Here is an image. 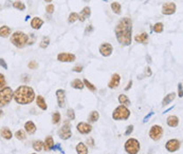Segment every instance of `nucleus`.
<instances>
[{"instance_id": "obj_1", "label": "nucleus", "mask_w": 183, "mask_h": 154, "mask_svg": "<svg viewBox=\"0 0 183 154\" xmlns=\"http://www.w3.org/2000/svg\"><path fill=\"white\" fill-rule=\"evenodd\" d=\"M116 40L122 47H128L132 41V21L130 18L124 17L120 19L114 29Z\"/></svg>"}, {"instance_id": "obj_2", "label": "nucleus", "mask_w": 183, "mask_h": 154, "mask_svg": "<svg viewBox=\"0 0 183 154\" xmlns=\"http://www.w3.org/2000/svg\"><path fill=\"white\" fill-rule=\"evenodd\" d=\"M14 99L19 105H28L35 99V92L29 86H20L15 90Z\"/></svg>"}, {"instance_id": "obj_3", "label": "nucleus", "mask_w": 183, "mask_h": 154, "mask_svg": "<svg viewBox=\"0 0 183 154\" xmlns=\"http://www.w3.org/2000/svg\"><path fill=\"white\" fill-rule=\"evenodd\" d=\"M29 35L21 31H16L12 34L11 42L18 49H23L26 44H29Z\"/></svg>"}, {"instance_id": "obj_4", "label": "nucleus", "mask_w": 183, "mask_h": 154, "mask_svg": "<svg viewBox=\"0 0 183 154\" xmlns=\"http://www.w3.org/2000/svg\"><path fill=\"white\" fill-rule=\"evenodd\" d=\"M130 116V111L126 106L121 105L116 108L112 113V118L116 120H126Z\"/></svg>"}, {"instance_id": "obj_5", "label": "nucleus", "mask_w": 183, "mask_h": 154, "mask_svg": "<svg viewBox=\"0 0 183 154\" xmlns=\"http://www.w3.org/2000/svg\"><path fill=\"white\" fill-rule=\"evenodd\" d=\"M13 97H14V92L10 87H6L3 90H1V92H0V105H1V107L9 105V102H11Z\"/></svg>"}, {"instance_id": "obj_6", "label": "nucleus", "mask_w": 183, "mask_h": 154, "mask_svg": "<svg viewBox=\"0 0 183 154\" xmlns=\"http://www.w3.org/2000/svg\"><path fill=\"white\" fill-rule=\"evenodd\" d=\"M140 148H141L140 142L136 138H129L125 142V151L127 152V154H138Z\"/></svg>"}, {"instance_id": "obj_7", "label": "nucleus", "mask_w": 183, "mask_h": 154, "mask_svg": "<svg viewBox=\"0 0 183 154\" xmlns=\"http://www.w3.org/2000/svg\"><path fill=\"white\" fill-rule=\"evenodd\" d=\"M58 135H59V137H61V139H69L70 137H71V135H72V133H71V126H70V122L69 120H66L64 124V126L61 127V129L59 130V132H58Z\"/></svg>"}, {"instance_id": "obj_8", "label": "nucleus", "mask_w": 183, "mask_h": 154, "mask_svg": "<svg viewBox=\"0 0 183 154\" xmlns=\"http://www.w3.org/2000/svg\"><path fill=\"white\" fill-rule=\"evenodd\" d=\"M163 136V129L161 126L154 125L151 127L150 131H149V137L152 140H159L161 139V137Z\"/></svg>"}, {"instance_id": "obj_9", "label": "nucleus", "mask_w": 183, "mask_h": 154, "mask_svg": "<svg viewBox=\"0 0 183 154\" xmlns=\"http://www.w3.org/2000/svg\"><path fill=\"white\" fill-rule=\"evenodd\" d=\"M176 10H177V6L175 2H166L162 6V14L163 15H173L176 13Z\"/></svg>"}, {"instance_id": "obj_10", "label": "nucleus", "mask_w": 183, "mask_h": 154, "mask_svg": "<svg viewBox=\"0 0 183 154\" xmlns=\"http://www.w3.org/2000/svg\"><path fill=\"white\" fill-rule=\"evenodd\" d=\"M99 51L101 53V55L104 56V57H108V56H110L113 52V48L111 46L110 44H108V42H104L100 46L99 48Z\"/></svg>"}, {"instance_id": "obj_11", "label": "nucleus", "mask_w": 183, "mask_h": 154, "mask_svg": "<svg viewBox=\"0 0 183 154\" xmlns=\"http://www.w3.org/2000/svg\"><path fill=\"white\" fill-rule=\"evenodd\" d=\"M76 57L71 53H59L57 55V60L61 62H73L75 61Z\"/></svg>"}, {"instance_id": "obj_12", "label": "nucleus", "mask_w": 183, "mask_h": 154, "mask_svg": "<svg viewBox=\"0 0 183 154\" xmlns=\"http://www.w3.org/2000/svg\"><path fill=\"white\" fill-rule=\"evenodd\" d=\"M166 150L169 152H176L177 150H179L180 148V142L178 139H169L168 142H166Z\"/></svg>"}, {"instance_id": "obj_13", "label": "nucleus", "mask_w": 183, "mask_h": 154, "mask_svg": "<svg viewBox=\"0 0 183 154\" xmlns=\"http://www.w3.org/2000/svg\"><path fill=\"white\" fill-rule=\"evenodd\" d=\"M76 129L81 134H89L92 131V127L87 122H79L76 126Z\"/></svg>"}, {"instance_id": "obj_14", "label": "nucleus", "mask_w": 183, "mask_h": 154, "mask_svg": "<svg viewBox=\"0 0 183 154\" xmlns=\"http://www.w3.org/2000/svg\"><path fill=\"white\" fill-rule=\"evenodd\" d=\"M56 98H57L58 102V107L59 108H64L65 107V102H66V94H65V91L61 90V89H58L56 91Z\"/></svg>"}, {"instance_id": "obj_15", "label": "nucleus", "mask_w": 183, "mask_h": 154, "mask_svg": "<svg viewBox=\"0 0 183 154\" xmlns=\"http://www.w3.org/2000/svg\"><path fill=\"white\" fill-rule=\"evenodd\" d=\"M120 81H121V76L118 74V73H114L113 75L111 76V79L109 84H108V87L110 89H116L120 86Z\"/></svg>"}, {"instance_id": "obj_16", "label": "nucleus", "mask_w": 183, "mask_h": 154, "mask_svg": "<svg viewBox=\"0 0 183 154\" xmlns=\"http://www.w3.org/2000/svg\"><path fill=\"white\" fill-rule=\"evenodd\" d=\"M54 148V140H53V137L51 135L46 137V140L44 142V149L46 151H51Z\"/></svg>"}, {"instance_id": "obj_17", "label": "nucleus", "mask_w": 183, "mask_h": 154, "mask_svg": "<svg viewBox=\"0 0 183 154\" xmlns=\"http://www.w3.org/2000/svg\"><path fill=\"white\" fill-rule=\"evenodd\" d=\"M90 15H91V9L89 6H85L84 9H83V11L81 12V14H79V20L81 21V22H84L87 18L90 17Z\"/></svg>"}, {"instance_id": "obj_18", "label": "nucleus", "mask_w": 183, "mask_h": 154, "mask_svg": "<svg viewBox=\"0 0 183 154\" xmlns=\"http://www.w3.org/2000/svg\"><path fill=\"white\" fill-rule=\"evenodd\" d=\"M44 24V20L39 17H33V19L31 20V26L34 30H39Z\"/></svg>"}, {"instance_id": "obj_19", "label": "nucleus", "mask_w": 183, "mask_h": 154, "mask_svg": "<svg viewBox=\"0 0 183 154\" xmlns=\"http://www.w3.org/2000/svg\"><path fill=\"white\" fill-rule=\"evenodd\" d=\"M24 130L28 134H34L36 132V126L33 122L29 120L24 124Z\"/></svg>"}, {"instance_id": "obj_20", "label": "nucleus", "mask_w": 183, "mask_h": 154, "mask_svg": "<svg viewBox=\"0 0 183 154\" xmlns=\"http://www.w3.org/2000/svg\"><path fill=\"white\" fill-rule=\"evenodd\" d=\"M134 40L137 41L138 44H147V41H148V34H147L146 32H144V33H142V34L136 35Z\"/></svg>"}, {"instance_id": "obj_21", "label": "nucleus", "mask_w": 183, "mask_h": 154, "mask_svg": "<svg viewBox=\"0 0 183 154\" xmlns=\"http://www.w3.org/2000/svg\"><path fill=\"white\" fill-rule=\"evenodd\" d=\"M167 125L169 127H172V128H176L178 125H179V118L177 116H175V115H170V116L167 117Z\"/></svg>"}, {"instance_id": "obj_22", "label": "nucleus", "mask_w": 183, "mask_h": 154, "mask_svg": "<svg viewBox=\"0 0 183 154\" xmlns=\"http://www.w3.org/2000/svg\"><path fill=\"white\" fill-rule=\"evenodd\" d=\"M175 98H176V93H175V92H172V93H168L167 95L165 96V97H164V99H163L162 106L164 107V106L169 105V104H170V102H172Z\"/></svg>"}, {"instance_id": "obj_23", "label": "nucleus", "mask_w": 183, "mask_h": 154, "mask_svg": "<svg viewBox=\"0 0 183 154\" xmlns=\"http://www.w3.org/2000/svg\"><path fill=\"white\" fill-rule=\"evenodd\" d=\"M36 104H37L38 108H40L41 110H47V108H48L45 98L42 97V96H40V95L36 97Z\"/></svg>"}, {"instance_id": "obj_24", "label": "nucleus", "mask_w": 183, "mask_h": 154, "mask_svg": "<svg viewBox=\"0 0 183 154\" xmlns=\"http://www.w3.org/2000/svg\"><path fill=\"white\" fill-rule=\"evenodd\" d=\"M76 152H77V154H88L87 146L83 142H79L76 146Z\"/></svg>"}, {"instance_id": "obj_25", "label": "nucleus", "mask_w": 183, "mask_h": 154, "mask_svg": "<svg viewBox=\"0 0 183 154\" xmlns=\"http://www.w3.org/2000/svg\"><path fill=\"white\" fill-rule=\"evenodd\" d=\"M10 34H11V29L8 26H2L0 28V36L2 38L9 37Z\"/></svg>"}, {"instance_id": "obj_26", "label": "nucleus", "mask_w": 183, "mask_h": 154, "mask_svg": "<svg viewBox=\"0 0 183 154\" xmlns=\"http://www.w3.org/2000/svg\"><path fill=\"white\" fill-rule=\"evenodd\" d=\"M71 86H72V88H74V89L81 90V89L85 87V84H84V81H81V79L76 78V79H74L72 82H71Z\"/></svg>"}, {"instance_id": "obj_27", "label": "nucleus", "mask_w": 183, "mask_h": 154, "mask_svg": "<svg viewBox=\"0 0 183 154\" xmlns=\"http://www.w3.org/2000/svg\"><path fill=\"white\" fill-rule=\"evenodd\" d=\"M111 10L113 11L114 14L120 15L121 14V10H122V6H121L119 2H116V1H114V2L111 3Z\"/></svg>"}, {"instance_id": "obj_28", "label": "nucleus", "mask_w": 183, "mask_h": 154, "mask_svg": "<svg viewBox=\"0 0 183 154\" xmlns=\"http://www.w3.org/2000/svg\"><path fill=\"white\" fill-rule=\"evenodd\" d=\"M1 136L3 138H6V139H11L13 134H12L11 130L9 128H2V130H1Z\"/></svg>"}, {"instance_id": "obj_29", "label": "nucleus", "mask_w": 183, "mask_h": 154, "mask_svg": "<svg viewBox=\"0 0 183 154\" xmlns=\"http://www.w3.org/2000/svg\"><path fill=\"white\" fill-rule=\"evenodd\" d=\"M163 30H164V24L162 22H157V23H154V26H152V31L154 33H157V34L162 33Z\"/></svg>"}, {"instance_id": "obj_30", "label": "nucleus", "mask_w": 183, "mask_h": 154, "mask_svg": "<svg viewBox=\"0 0 183 154\" xmlns=\"http://www.w3.org/2000/svg\"><path fill=\"white\" fill-rule=\"evenodd\" d=\"M119 102H121V105H124L126 107L130 105V100H129V98H128L125 94H121L119 96Z\"/></svg>"}, {"instance_id": "obj_31", "label": "nucleus", "mask_w": 183, "mask_h": 154, "mask_svg": "<svg viewBox=\"0 0 183 154\" xmlns=\"http://www.w3.org/2000/svg\"><path fill=\"white\" fill-rule=\"evenodd\" d=\"M79 14L75 12H72L71 14L69 15V18H68V22L69 23H74L76 20H79Z\"/></svg>"}, {"instance_id": "obj_32", "label": "nucleus", "mask_w": 183, "mask_h": 154, "mask_svg": "<svg viewBox=\"0 0 183 154\" xmlns=\"http://www.w3.org/2000/svg\"><path fill=\"white\" fill-rule=\"evenodd\" d=\"M13 8L16 10H19V11H24L26 10L24 3H22L21 1H15V2H13Z\"/></svg>"}, {"instance_id": "obj_33", "label": "nucleus", "mask_w": 183, "mask_h": 154, "mask_svg": "<svg viewBox=\"0 0 183 154\" xmlns=\"http://www.w3.org/2000/svg\"><path fill=\"white\" fill-rule=\"evenodd\" d=\"M99 117H100L99 112H96V111H92V112H91V114H90V116H89V122H97Z\"/></svg>"}, {"instance_id": "obj_34", "label": "nucleus", "mask_w": 183, "mask_h": 154, "mask_svg": "<svg viewBox=\"0 0 183 154\" xmlns=\"http://www.w3.org/2000/svg\"><path fill=\"white\" fill-rule=\"evenodd\" d=\"M33 148H34L35 151H40L41 149L44 148V142H41V140H36V142H34V144H33Z\"/></svg>"}, {"instance_id": "obj_35", "label": "nucleus", "mask_w": 183, "mask_h": 154, "mask_svg": "<svg viewBox=\"0 0 183 154\" xmlns=\"http://www.w3.org/2000/svg\"><path fill=\"white\" fill-rule=\"evenodd\" d=\"M49 44H50V38L44 37L42 40L40 41V44H39V47H40L41 49H47V48L49 47Z\"/></svg>"}, {"instance_id": "obj_36", "label": "nucleus", "mask_w": 183, "mask_h": 154, "mask_svg": "<svg viewBox=\"0 0 183 154\" xmlns=\"http://www.w3.org/2000/svg\"><path fill=\"white\" fill-rule=\"evenodd\" d=\"M61 114H59V112H54V113L52 114V122L54 124V125H57L58 122H61Z\"/></svg>"}, {"instance_id": "obj_37", "label": "nucleus", "mask_w": 183, "mask_h": 154, "mask_svg": "<svg viewBox=\"0 0 183 154\" xmlns=\"http://www.w3.org/2000/svg\"><path fill=\"white\" fill-rule=\"evenodd\" d=\"M15 136H16V138L19 140H24L26 139V133H24V131L22 130H18L16 133H15Z\"/></svg>"}, {"instance_id": "obj_38", "label": "nucleus", "mask_w": 183, "mask_h": 154, "mask_svg": "<svg viewBox=\"0 0 183 154\" xmlns=\"http://www.w3.org/2000/svg\"><path fill=\"white\" fill-rule=\"evenodd\" d=\"M83 81H84L85 86H86V87H87L88 89H89V90H90V91H92V92H94V91L96 90V87H95V86H94V84H91V82L89 81L88 79H84Z\"/></svg>"}, {"instance_id": "obj_39", "label": "nucleus", "mask_w": 183, "mask_h": 154, "mask_svg": "<svg viewBox=\"0 0 183 154\" xmlns=\"http://www.w3.org/2000/svg\"><path fill=\"white\" fill-rule=\"evenodd\" d=\"M67 116H68V118H69V120H74V119H75V112H74V110H72V109H68Z\"/></svg>"}, {"instance_id": "obj_40", "label": "nucleus", "mask_w": 183, "mask_h": 154, "mask_svg": "<svg viewBox=\"0 0 183 154\" xmlns=\"http://www.w3.org/2000/svg\"><path fill=\"white\" fill-rule=\"evenodd\" d=\"M28 67H29V69H31V70H35V69L38 68V62L36 60H31L29 64H28Z\"/></svg>"}, {"instance_id": "obj_41", "label": "nucleus", "mask_w": 183, "mask_h": 154, "mask_svg": "<svg viewBox=\"0 0 183 154\" xmlns=\"http://www.w3.org/2000/svg\"><path fill=\"white\" fill-rule=\"evenodd\" d=\"M6 79H4V75L3 74H0V89L3 90L6 88Z\"/></svg>"}, {"instance_id": "obj_42", "label": "nucleus", "mask_w": 183, "mask_h": 154, "mask_svg": "<svg viewBox=\"0 0 183 154\" xmlns=\"http://www.w3.org/2000/svg\"><path fill=\"white\" fill-rule=\"evenodd\" d=\"M54 9H55V8H54V6H53V4H49V6L46 8V11H47V13H48V14H53V12H54Z\"/></svg>"}, {"instance_id": "obj_43", "label": "nucleus", "mask_w": 183, "mask_h": 154, "mask_svg": "<svg viewBox=\"0 0 183 154\" xmlns=\"http://www.w3.org/2000/svg\"><path fill=\"white\" fill-rule=\"evenodd\" d=\"M132 131H134V126H132V125L128 126L127 129H126L125 135H130V134L132 133Z\"/></svg>"}, {"instance_id": "obj_44", "label": "nucleus", "mask_w": 183, "mask_h": 154, "mask_svg": "<svg viewBox=\"0 0 183 154\" xmlns=\"http://www.w3.org/2000/svg\"><path fill=\"white\" fill-rule=\"evenodd\" d=\"M178 92H179V97H182L183 96V88H182V84H178Z\"/></svg>"}, {"instance_id": "obj_45", "label": "nucleus", "mask_w": 183, "mask_h": 154, "mask_svg": "<svg viewBox=\"0 0 183 154\" xmlns=\"http://www.w3.org/2000/svg\"><path fill=\"white\" fill-rule=\"evenodd\" d=\"M93 31V26H91V24H89V26H86V29H85V34L87 35L88 33H91Z\"/></svg>"}, {"instance_id": "obj_46", "label": "nucleus", "mask_w": 183, "mask_h": 154, "mask_svg": "<svg viewBox=\"0 0 183 154\" xmlns=\"http://www.w3.org/2000/svg\"><path fill=\"white\" fill-rule=\"evenodd\" d=\"M73 72H77V73H81L83 71V67L81 66H75V67L72 69Z\"/></svg>"}, {"instance_id": "obj_47", "label": "nucleus", "mask_w": 183, "mask_h": 154, "mask_svg": "<svg viewBox=\"0 0 183 154\" xmlns=\"http://www.w3.org/2000/svg\"><path fill=\"white\" fill-rule=\"evenodd\" d=\"M29 44H33L35 41V35L34 34H29Z\"/></svg>"}, {"instance_id": "obj_48", "label": "nucleus", "mask_w": 183, "mask_h": 154, "mask_svg": "<svg viewBox=\"0 0 183 154\" xmlns=\"http://www.w3.org/2000/svg\"><path fill=\"white\" fill-rule=\"evenodd\" d=\"M151 74H152V72H151V69L149 67H147L145 69V76H148V77H150Z\"/></svg>"}, {"instance_id": "obj_49", "label": "nucleus", "mask_w": 183, "mask_h": 154, "mask_svg": "<svg viewBox=\"0 0 183 154\" xmlns=\"http://www.w3.org/2000/svg\"><path fill=\"white\" fill-rule=\"evenodd\" d=\"M87 144L90 146V147H94V140H93L92 137H89V138H88V139H87Z\"/></svg>"}, {"instance_id": "obj_50", "label": "nucleus", "mask_w": 183, "mask_h": 154, "mask_svg": "<svg viewBox=\"0 0 183 154\" xmlns=\"http://www.w3.org/2000/svg\"><path fill=\"white\" fill-rule=\"evenodd\" d=\"M0 64H1V67H2L3 69H6V70L8 69V64H6V61H4V59L3 58L0 59Z\"/></svg>"}, {"instance_id": "obj_51", "label": "nucleus", "mask_w": 183, "mask_h": 154, "mask_svg": "<svg viewBox=\"0 0 183 154\" xmlns=\"http://www.w3.org/2000/svg\"><path fill=\"white\" fill-rule=\"evenodd\" d=\"M53 150H59V151L61 152V153H65L64 152V150H61V145H59V144H57V145L56 146H54V148H53Z\"/></svg>"}, {"instance_id": "obj_52", "label": "nucleus", "mask_w": 183, "mask_h": 154, "mask_svg": "<svg viewBox=\"0 0 183 154\" xmlns=\"http://www.w3.org/2000/svg\"><path fill=\"white\" fill-rule=\"evenodd\" d=\"M152 115H154V112H150L148 115H146L145 118H144V120H143V122H147V120H148V118H150V116H152Z\"/></svg>"}, {"instance_id": "obj_53", "label": "nucleus", "mask_w": 183, "mask_h": 154, "mask_svg": "<svg viewBox=\"0 0 183 154\" xmlns=\"http://www.w3.org/2000/svg\"><path fill=\"white\" fill-rule=\"evenodd\" d=\"M131 86H132V80H129V81H128V84L125 87V91L129 90V89L131 88Z\"/></svg>"}, {"instance_id": "obj_54", "label": "nucleus", "mask_w": 183, "mask_h": 154, "mask_svg": "<svg viewBox=\"0 0 183 154\" xmlns=\"http://www.w3.org/2000/svg\"><path fill=\"white\" fill-rule=\"evenodd\" d=\"M22 80L23 81H30L31 80V77L30 76H28V75H23V77H22Z\"/></svg>"}, {"instance_id": "obj_55", "label": "nucleus", "mask_w": 183, "mask_h": 154, "mask_svg": "<svg viewBox=\"0 0 183 154\" xmlns=\"http://www.w3.org/2000/svg\"><path fill=\"white\" fill-rule=\"evenodd\" d=\"M146 61H147V62H151V57L149 55L146 56Z\"/></svg>"}, {"instance_id": "obj_56", "label": "nucleus", "mask_w": 183, "mask_h": 154, "mask_svg": "<svg viewBox=\"0 0 183 154\" xmlns=\"http://www.w3.org/2000/svg\"><path fill=\"white\" fill-rule=\"evenodd\" d=\"M45 1H46V2H51L52 0H45Z\"/></svg>"}, {"instance_id": "obj_57", "label": "nucleus", "mask_w": 183, "mask_h": 154, "mask_svg": "<svg viewBox=\"0 0 183 154\" xmlns=\"http://www.w3.org/2000/svg\"><path fill=\"white\" fill-rule=\"evenodd\" d=\"M103 1H104V2H108V0H103Z\"/></svg>"}, {"instance_id": "obj_58", "label": "nucleus", "mask_w": 183, "mask_h": 154, "mask_svg": "<svg viewBox=\"0 0 183 154\" xmlns=\"http://www.w3.org/2000/svg\"><path fill=\"white\" fill-rule=\"evenodd\" d=\"M84 1H88V0H84Z\"/></svg>"}, {"instance_id": "obj_59", "label": "nucleus", "mask_w": 183, "mask_h": 154, "mask_svg": "<svg viewBox=\"0 0 183 154\" xmlns=\"http://www.w3.org/2000/svg\"><path fill=\"white\" fill-rule=\"evenodd\" d=\"M31 154H36V153H31Z\"/></svg>"}]
</instances>
